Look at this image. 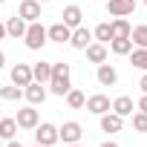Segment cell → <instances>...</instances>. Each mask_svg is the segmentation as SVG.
Instances as JSON below:
<instances>
[{
	"label": "cell",
	"instance_id": "1",
	"mask_svg": "<svg viewBox=\"0 0 147 147\" xmlns=\"http://www.w3.org/2000/svg\"><path fill=\"white\" fill-rule=\"evenodd\" d=\"M69 90H72V66L66 61H55L52 63V78H49V92L63 98Z\"/></svg>",
	"mask_w": 147,
	"mask_h": 147
},
{
	"label": "cell",
	"instance_id": "2",
	"mask_svg": "<svg viewBox=\"0 0 147 147\" xmlns=\"http://www.w3.org/2000/svg\"><path fill=\"white\" fill-rule=\"evenodd\" d=\"M46 40H49V38H46V29H43V23H40V20H35V23H29V26H26V35H23L26 49L38 52V49H43V43H46Z\"/></svg>",
	"mask_w": 147,
	"mask_h": 147
},
{
	"label": "cell",
	"instance_id": "3",
	"mask_svg": "<svg viewBox=\"0 0 147 147\" xmlns=\"http://www.w3.org/2000/svg\"><path fill=\"white\" fill-rule=\"evenodd\" d=\"M81 136H84V127L78 121H63L58 127V141H63V144H78Z\"/></svg>",
	"mask_w": 147,
	"mask_h": 147
},
{
	"label": "cell",
	"instance_id": "4",
	"mask_svg": "<svg viewBox=\"0 0 147 147\" xmlns=\"http://www.w3.org/2000/svg\"><path fill=\"white\" fill-rule=\"evenodd\" d=\"M58 141V127L49 124V121H40L35 127V144H43V147H52Z\"/></svg>",
	"mask_w": 147,
	"mask_h": 147
},
{
	"label": "cell",
	"instance_id": "5",
	"mask_svg": "<svg viewBox=\"0 0 147 147\" xmlns=\"http://www.w3.org/2000/svg\"><path fill=\"white\" fill-rule=\"evenodd\" d=\"M15 121H18V127L20 130H35L38 124H40V115H38V110L29 104V107H23V110H18V115H15Z\"/></svg>",
	"mask_w": 147,
	"mask_h": 147
},
{
	"label": "cell",
	"instance_id": "6",
	"mask_svg": "<svg viewBox=\"0 0 147 147\" xmlns=\"http://www.w3.org/2000/svg\"><path fill=\"white\" fill-rule=\"evenodd\" d=\"M136 12V0H107V15L113 18H127Z\"/></svg>",
	"mask_w": 147,
	"mask_h": 147
},
{
	"label": "cell",
	"instance_id": "7",
	"mask_svg": "<svg viewBox=\"0 0 147 147\" xmlns=\"http://www.w3.org/2000/svg\"><path fill=\"white\" fill-rule=\"evenodd\" d=\"M95 78H98V84L101 87H115V81H118V69L113 66V63H98V72H95Z\"/></svg>",
	"mask_w": 147,
	"mask_h": 147
},
{
	"label": "cell",
	"instance_id": "8",
	"mask_svg": "<svg viewBox=\"0 0 147 147\" xmlns=\"http://www.w3.org/2000/svg\"><path fill=\"white\" fill-rule=\"evenodd\" d=\"M35 78H32V66L29 63H15L12 66V84L15 87H29Z\"/></svg>",
	"mask_w": 147,
	"mask_h": 147
},
{
	"label": "cell",
	"instance_id": "9",
	"mask_svg": "<svg viewBox=\"0 0 147 147\" xmlns=\"http://www.w3.org/2000/svg\"><path fill=\"white\" fill-rule=\"evenodd\" d=\"M110 104H113V101H110L107 95L95 92V95H90V98H87V104H84V107H87L92 115H104V113H110Z\"/></svg>",
	"mask_w": 147,
	"mask_h": 147
},
{
	"label": "cell",
	"instance_id": "10",
	"mask_svg": "<svg viewBox=\"0 0 147 147\" xmlns=\"http://www.w3.org/2000/svg\"><path fill=\"white\" fill-rule=\"evenodd\" d=\"M92 43V32L81 23L78 29H72V35H69V46H75V49H87Z\"/></svg>",
	"mask_w": 147,
	"mask_h": 147
},
{
	"label": "cell",
	"instance_id": "11",
	"mask_svg": "<svg viewBox=\"0 0 147 147\" xmlns=\"http://www.w3.org/2000/svg\"><path fill=\"white\" fill-rule=\"evenodd\" d=\"M18 15L26 23H35V20H40V3L38 0H23V3L18 6Z\"/></svg>",
	"mask_w": 147,
	"mask_h": 147
},
{
	"label": "cell",
	"instance_id": "12",
	"mask_svg": "<svg viewBox=\"0 0 147 147\" xmlns=\"http://www.w3.org/2000/svg\"><path fill=\"white\" fill-rule=\"evenodd\" d=\"M69 35H72V29H69L66 23H61V20L46 29V38H49L52 43H69Z\"/></svg>",
	"mask_w": 147,
	"mask_h": 147
},
{
	"label": "cell",
	"instance_id": "13",
	"mask_svg": "<svg viewBox=\"0 0 147 147\" xmlns=\"http://www.w3.org/2000/svg\"><path fill=\"white\" fill-rule=\"evenodd\" d=\"M23 95H26V101H29L32 107H38V104H43V101H46V87H43V84H38V81H32L29 87H23Z\"/></svg>",
	"mask_w": 147,
	"mask_h": 147
},
{
	"label": "cell",
	"instance_id": "14",
	"mask_svg": "<svg viewBox=\"0 0 147 147\" xmlns=\"http://www.w3.org/2000/svg\"><path fill=\"white\" fill-rule=\"evenodd\" d=\"M61 18H63L61 23H66L69 29H78V26L84 23V12H81V6H75V3H72V6H66Z\"/></svg>",
	"mask_w": 147,
	"mask_h": 147
},
{
	"label": "cell",
	"instance_id": "15",
	"mask_svg": "<svg viewBox=\"0 0 147 147\" xmlns=\"http://www.w3.org/2000/svg\"><path fill=\"white\" fill-rule=\"evenodd\" d=\"M110 110L115 113V115H121V118H127V115H133V110H136V104H133V98L130 95H118L113 104H110Z\"/></svg>",
	"mask_w": 147,
	"mask_h": 147
},
{
	"label": "cell",
	"instance_id": "16",
	"mask_svg": "<svg viewBox=\"0 0 147 147\" xmlns=\"http://www.w3.org/2000/svg\"><path fill=\"white\" fill-rule=\"evenodd\" d=\"M121 127H124V118L115 115L113 110L101 115V133H121Z\"/></svg>",
	"mask_w": 147,
	"mask_h": 147
},
{
	"label": "cell",
	"instance_id": "17",
	"mask_svg": "<svg viewBox=\"0 0 147 147\" xmlns=\"http://www.w3.org/2000/svg\"><path fill=\"white\" fill-rule=\"evenodd\" d=\"M84 52H87V61H90V63H104V61H107V43L92 40Z\"/></svg>",
	"mask_w": 147,
	"mask_h": 147
},
{
	"label": "cell",
	"instance_id": "18",
	"mask_svg": "<svg viewBox=\"0 0 147 147\" xmlns=\"http://www.w3.org/2000/svg\"><path fill=\"white\" fill-rule=\"evenodd\" d=\"M26 26H29V23H26L20 15H15V18L6 20V35H9V38H23V35H26Z\"/></svg>",
	"mask_w": 147,
	"mask_h": 147
},
{
	"label": "cell",
	"instance_id": "19",
	"mask_svg": "<svg viewBox=\"0 0 147 147\" xmlns=\"http://www.w3.org/2000/svg\"><path fill=\"white\" fill-rule=\"evenodd\" d=\"M32 78H35L38 84H49V78H52V63H49V61H38V63L32 66Z\"/></svg>",
	"mask_w": 147,
	"mask_h": 147
},
{
	"label": "cell",
	"instance_id": "20",
	"mask_svg": "<svg viewBox=\"0 0 147 147\" xmlns=\"http://www.w3.org/2000/svg\"><path fill=\"white\" fill-rule=\"evenodd\" d=\"M110 29H113V38H130V20L127 18H115L113 23H110Z\"/></svg>",
	"mask_w": 147,
	"mask_h": 147
},
{
	"label": "cell",
	"instance_id": "21",
	"mask_svg": "<svg viewBox=\"0 0 147 147\" xmlns=\"http://www.w3.org/2000/svg\"><path fill=\"white\" fill-rule=\"evenodd\" d=\"M15 136H18V121H15V118H0V138L9 141V138H15Z\"/></svg>",
	"mask_w": 147,
	"mask_h": 147
},
{
	"label": "cell",
	"instance_id": "22",
	"mask_svg": "<svg viewBox=\"0 0 147 147\" xmlns=\"http://www.w3.org/2000/svg\"><path fill=\"white\" fill-rule=\"evenodd\" d=\"M110 49H113L115 55H130V52H133V40H130V38H113V40H110Z\"/></svg>",
	"mask_w": 147,
	"mask_h": 147
},
{
	"label": "cell",
	"instance_id": "23",
	"mask_svg": "<svg viewBox=\"0 0 147 147\" xmlns=\"http://www.w3.org/2000/svg\"><path fill=\"white\" fill-rule=\"evenodd\" d=\"M63 98H66V104H69L72 110H81V107L87 104V95H84L81 90H75V87H72V90H69V92H66Z\"/></svg>",
	"mask_w": 147,
	"mask_h": 147
},
{
	"label": "cell",
	"instance_id": "24",
	"mask_svg": "<svg viewBox=\"0 0 147 147\" xmlns=\"http://www.w3.org/2000/svg\"><path fill=\"white\" fill-rule=\"evenodd\" d=\"M130 63L136 66V69H141V72H147V49H133L130 52Z\"/></svg>",
	"mask_w": 147,
	"mask_h": 147
},
{
	"label": "cell",
	"instance_id": "25",
	"mask_svg": "<svg viewBox=\"0 0 147 147\" xmlns=\"http://www.w3.org/2000/svg\"><path fill=\"white\" fill-rule=\"evenodd\" d=\"M130 40H133V46L147 49V26H136V29H130Z\"/></svg>",
	"mask_w": 147,
	"mask_h": 147
},
{
	"label": "cell",
	"instance_id": "26",
	"mask_svg": "<svg viewBox=\"0 0 147 147\" xmlns=\"http://www.w3.org/2000/svg\"><path fill=\"white\" fill-rule=\"evenodd\" d=\"M92 38H95L98 43H110V40H113V29H110V23H98L95 32H92Z\"/></svg>",
	"mask_w": 147,
	"mask_h": 147
},
{
	"label": "cell",
	"instance_id": "27",
	"mask_svg": "<svg viewBox=\"0 0 147 147\" xmlns=\"http://www.w3.org/2000/svg\"><path fill=\"white\" fill-rule=\"evenodd\" d=\"M0 98H3V101H20L23 98V90L20 87H0Z\"/></svg>",
	"mask_w": 147,
	"mask_h": 147
},
{
	"label": "cell",
	"instance_id": "28",
	"mask_svg": "<svg viewBox=\"0 0 147 147\" xmlns=\"http://www.w3.org/2000/svg\"><path fill=\"white\" fill-rule=\"evenodd\" d=\"M133 130L136 133H147V113H133Z\"/></svg>",
	"mask_w": 147,
	"mask_h": 147
},
{
	"label": "cell",
	"instance_id": "29",
	"mask_svg": "<svg viewBox=\"0 0 147 147\" xmlns=\"http://www.w3.org/2000/svg\"><path fill=\"white\" fill-rule=\"evenodd\" d=\"M136 107H138L141 113H147V95H144V92H141V98H138V104H136Z\"/></svg>",
	"mask_w": 147,
	"mask_h": 147
},
{
	"label": "cell",
	"instance_id": "30",
	"mask_svg": "<svg viewBox=\"0 0 147 147\" xmlns=\"http://www.w3.org/2000/svg\"><path fill=\"white\" fill-rule=\"evenodd\" d=\"M138 87H141V92L147 95V72H144V75H141V81H138Z\"/></svg>",
	"mask_w": 147,
	"mask_h": 147
},
{
	"label": "cell",
	"instance_id": "31",
	"mask_svg": "<svg viewBox=\"0 0 147 147\" xmlns=\"http://www.w3.org/2000/svg\"><path fill=\"white\" fill-rule=\"evenodd\" d=\"M6 147H23V144H20V141H15V138H9V141H6Z\"/></svg>",
	"mask_w": 147,
	"mask_h": 147
},
{
	"label": "cell",
	"instance_id": "32",
	"mask_svg": "<svg viewBox=\"0 0 147 147\" xmlns=\"http://www.w3.org/2000/svg\"><path fill=\"white\" fill-rule=\"evenodd\" d=\"M98 147H118V144H115V141H101Z\"/></svg>",
	"mask_w": 147,
	"mask_h": 147
},
{
	"label": "cell",
	"instance_id": "33",
	"mask_svg": "<svg viewBox=\"0 0 147 147\" xmlns=\"http://www.w3.org/2000/svg\"><path fill=\"white\" fill-rule=\"evenodd\" d=\"M6 38V23H0V40Z\"/></svg>",
	"mask_w": 147,
	"mask_h": 147
},
{
	"label": "cell",
	"instance_id": "34",
	"mask_svg": "<svg viewBox=\"0 0 147 147\" xmlns=\"http://www.w3.org/2000/svg\"><path fill=\"white\" fill-rule=\"evenodd\" d=\"M3 63H6V55H3V49H0V69H3Z\"/></svg>",
	"mask_w": 147,
	"mask_h": 147
},
{
	"label": "cell",
	"instance_id": "35",
	"mask_svg": "<svg viewBox=\"0 0 147 147\" xmlns=\"http://www.w3.org/2000/svg\"><path fill=\"white\" fill-rule=\"evenodd\" d=\"M66 147H81V144H66Z\"/></svg>",
	"mask_w": 147,
	"mask_h": 147
},
{
	"label": "cell",
	"instance_id": "36",
	"mask_svg": "<svg viewBox=\"0 0 147 147\" xmlns=\"http://www.w3.org/2000/svg\"><path fill=\"white\" fill-rule=\"evenodd\" d=\"M38 3H49V0H38Z\"/></svg>",
	"mask_w": 147,
	"mask_h": 147
},
{
	"label": "cell",
	"instance_id": "37",
	"mask_svg": "<svg viewBox=\"0 0 147 147\" xmlns=\"http://www.w3.org/2000/svg\"><path fill=\"white\" fill-rule=\"evenodd\" d=\"M3 3H6V0H0V6H3Z\"/></svg>",
	"mask_w": 147,
	"mask_h": 147
},
{
	"label": "cell",
	"instance_id": "38",
	"mask_svg": "<svg viewBox=\"0 0 147 147\" xmlns=\"http://www.w3.org/2000/svg\"><path fill=\"white\" fill-rule=\"evenodd\" d=\"M35 147H43V144H35Z\"/></svg>",
	"mask_w": 147,
	"mask_h": 147
},
{
	"label": "cell",
	"instance_id": "39",
	"mask_svg": "<svg viewBox=\"0 0 147 147\" xmlns=\"http://www.w3.org/2000/svg\"><path fill=\"white\" fill-rule=\"evenodd\" d=\"M0 118H3V113H0Z\"/></svg>",
	"mask_w": 147,
	"mask_h": 147
},
{
	"label": "cell",
	"instance_id": "40",
	"mask_svg": "<svg viewBox=\"0 0 147 147\" xmlns=\"http://www.w3.org/2000/svg\"><path fill=\"white\" fill-rule=\"evenodd\" d=\"M144 6H147V0H144Z\"/></svg>",
	"mask_w": 147,
	"mask_h": 147
}]
</instances>
